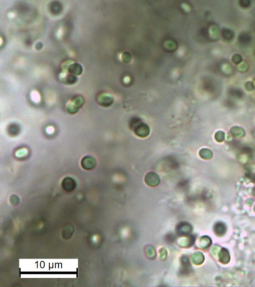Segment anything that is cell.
Listing matches in <instances>:
<instances>
[{"mask_svg":"<svg viewBox=\"0 0 255 287\" xmlns=\"http://www.w3.org/2000/svg\"><path fill=\"white\" fill-rule=\"evenodd\" d=\"M81 165L86 170L93 169L96 166V160L91 156H86L82 160Z\"/></svg>","mask_w":255,"mask_h":287,"instance_id":"obj_1","label":"cell"},{"mask_svg":"<svg viewBox=\"0 0 255 287\" xmlns=\"http://www.w3.org/2000/svg\"><path fill=\"white\" fill-rule=\"evenodd\" d=\"M61 186L66 191H72L76 187V182L71 177H66L63 180Z\"/></svg>","mask_w":255,"mask_h":287,"instance_id":"obj_2","label":"cell"},{"mask_svg":"<svg viewBox=\"0 0 255 287\" xmlns=\"http://www.w3.org/2000/svg\"><path fill=\"white\" fill-rule=\"evenodd\" d=\"M145 183L150 186H156L159 184V177L155 173H149L145 176Z\"/></svg>","mask_w":255,"mask_h":287,"instance_id":"obj_3","label":"cell"},{"mask_svg":"<svg viewBox=\"0 0 255 287\" xmlns=\"http://www.w3.org/2000/svg\"><path fill=\"white\" fill-rule=\"evenodd\" d=\"M135 133H136L137 136L140 137H145L146 136H148V133H149V129H148V127L146 125L141 124L136 129Z\"/></svg>","mask_w":255,"mask_h":287,"instance_id":"obj_4","label":"cell"},{"mask_svg":"<svg viewBox=\"0 0 255 287\" xmlns=\"http://www.w3.org/2000/svg\"><path fill=\"white\" fill-rule=\"evenodd\" d=\"M215 232L217 235L224 234V233L225 232V226L221 223H216V225L215 226Z\"/></svg>","mask_w":255,"mask_h":287,"instance_id":"obj_5","label":"cell"}]
</instances>
